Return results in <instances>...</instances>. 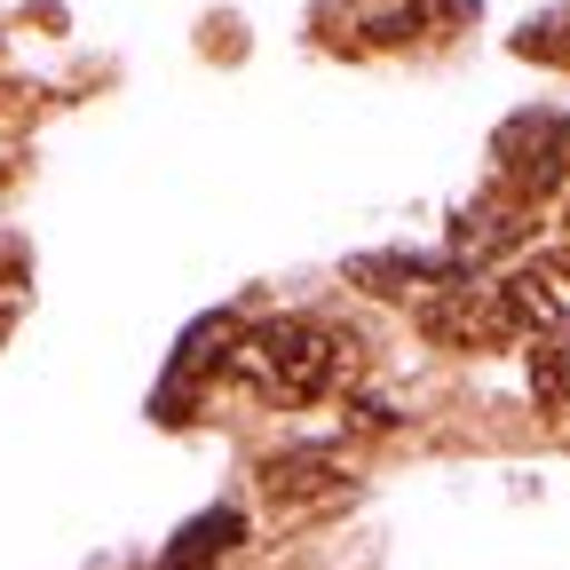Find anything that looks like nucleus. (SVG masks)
<instances>
[{"label": "nucleus", "mask_w": 570, "mask_h": 570, "mask_svg": "<svg viewBox=\"0 0 570 570\" xmlns=\"http://www.w3.org/2000/svg\"><path fill=\"white\" fill-rule=\"evenodd\" d=\"M230 373L254 381L269 404H317L325 389L348 381V341L325 317H262L238 333Z\"/></svg>", "instance_id": "f257e3e1"}, {"label": "nucleus", "mask_w": 570, "mask_h": 570, "mask_svg": "<svg viewBox=\"0 0 570 570\" xmlns=\"http://www.w3.org/2000/svg\"><path fill=\"white\" fill-rule=\"evenodd\" d=\"M491 167H499V190H508V198L554 190L570 175V111H547V104L515 111L508 127L491 135Z\"/></svg>", "instance_id": "f03ea898"}, {"label": "nucleus", "mask_w": 570, "mask_h": 570, "mask_svg": "<svg viewBox=\"0 0 570 570\" xmlns=\"http://www.w3.org/2000/svg\"><path fill=\"white\" fill-rule=\"evenodd\" d=\"M475 17V0H325L317 32H333L341 48H396V40H428Z\"/></svg>", "instance_id": "7ed1b4c3"}, {"label": "nucleus", "mask_w": 570, "mask_h": 570, "mask_svg": "<svg viewBox=\"0 0 570 570\" xmlns=\"http://www.w3.org/2000/svg\"><path fill=\"white\" fill-rule=\"evenodd\" d=\"M420 333L444 341V348H499V341H515V317H508V302H499V285L468 277L460 294L420 302Z\"/></svg>", "instance_id": "20e7f679"}, {"label": "nucleus", "mask_w": 570, "mask_h": 570, "mask_svg": "<svg viewBox=\"0 0 570 570\" xmlns=\"http://www.w3.org/2000/svg\"><path fill=\"white\" fill-rule=\"evenodd\" d=\"M348 285H373V294H396V302H436V294H460L468 269L452 254H356L341 262Z\"/></svg>", "instance_id": "39448f33"}, {"label": "nucleus", "mask_w": 570, "mask_h": 570, "mask_svg": "<svg viewBox=\"0 0 570 570\" xmlns=\"http://www.w3.org/2000/svg\"><path fill=\"white\" fill-rule=\"evenodd\" d=\"M508 246H523V198L483 190L475 206H460V214H452V262H460L468 277H475V262L508 254Z\"/></svg>", "instance_id": "423d86ee"}, {"label": "nucleus", "mask_w": 570, "mask_h": 570, "mask_svg": "<svg viewBox=\"0 0 570 570\" xmlns=\"http://www.w3.org/2000/svg\"><path fill=\"white\" fill-rule=\"evenodd\" d=\"M515 56H531V63H570V0H562V9H547V17H531V24L515 32Z\"/></svg>", "instance_id": "0eeeda50"}, {"label": "nucleus", "mask_w": 570, "mask_h": 570, "mask_svg": "<svg viewBox=\"0 0 570 570\" xmlns=\"http://www.w3.org/2000/svg\"><path fill=\"white\" fill-rule=\"evenodd\" d=\"M531 389H539V404H547V412H570V348H554V341H547V348L531 356Z\"/></svg>", "instance_id": "6e6552de"}, {"label": "nucleus", "mask_w": 570, "mask_h": 570, "mask_svg": "<svg viewBox=\"0 0 570 570\" xmlns=\"http://www.w3.org/2000/svg\"><path fill=\"white\" fill-rule=\"evenodd\" d=\"M17 309H24V277H17V269H0V333L17 325Z\"/></svg>", "instance_id": "1a4fd4ad"}, {"label": "nucleus", "mask_w": 570, "mask_h": 570, "mask_svg": "<svg viewBox=\"0 0 570 570\" xmlns=\"http://www.w3.org/2000/svg\"><path fill=\"white\" fill-rule=\"evenodd\" d=\"M562 230H570V214H562Z\"/></svg>", "instance_id": "9d476101"}]
</instances>
